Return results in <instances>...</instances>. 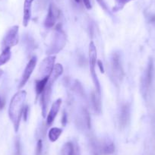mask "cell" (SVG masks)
Returning <instances> with one entry per match:
<instances>
[{
  "label": "cell",
  "instance_id": "7c38bea8",
  "mask_svg": "<svg viewBox=\"0 0 155 155\" xmlns=\"http://www.w3.org/2000/svg\"><path fill=\"white\" fill-rule=\"evenodd\" d=\"M152 77H153V62L151 60H150L145 73H144V78H143V91H147L148 87H150L152 81Z\"/></svg>",
  "mask_w": 155,
  "mask_h": 155
},
{
  "label": "cell",
  "instance_id": "9c48e42d",
  "mask_svg": "<svg viewBox=\"0 0 155 155\" xmlns=\"http://www.w3.org/2000/svg\"><path fill=\"white\" fill-rule=\"evenodd\" d=\"M56 34H55V39L54 41H53V47H52V51L51 53L53 52H56L58 53L59 51H60L63 47L65 46V37H64V34L62 32V31L61 29L56 28Z\"/></svg>",
  "mask_w": 155,
  "mask_h": 155
},
{
  "label": "cell",
  "instance_id": "603a6c76",
  "mask_svg": "<svg viewBox=\"0 0 155 155\" xmlns=\"http://www.w3.org/2000/svg\"><path fill=\"white\" fill-rule=\"evenodd\" d=\"M28 112H29V107H28V106H25V108H24V110H23V115H22V116H23L24 120H25V121H27V120H28Z\"/></svg>",
  "mask_w": 155,
  "mask_h": 155
},
{
  "label": "cell",
  "instance_id": "9a60e30c",
  "mask_svg": "<svg viewBox=\"0 0 155 155\" xmlns=\"http://www.w3.org/2000/svg\"><path fill=\"white\" fill-rule=\"evenodd\" d=\"M62 73H63V67H62V65L59 63L55 65L53 71H52L51 74L50 76L49 83L53 84L58 79V78H59V76L62 75Z\"/></svg>",
  "mask_w": 155,
  "mask_h": 155
},
{
  "label": "cell",
  "instance_id": "e0dca14e",
  "mask_svg": "<svg viewBox=\"0 0 155 155\" xmlns=\"http://www.w3.org/2000/svg\"><path fill=\"white\" fill-rule=\"evenodd\" d=\"M115 146L114 144L111 141H107V142L102 144L100 147V152L104 154H111L114 152Z\"/></svg>",
  "mask_w": 155,
  "mask_h": 155
},
{
  "label": "cell",
  "instance_id": "8fae6325",
  "mask_svg": "<svg viewBox=\"0 0 155 155\" xmlns=\"http://www.w3.org/2000/svg\"><path fill=\"white\" fill-rule=\"evenodd\" d=\"M129 117H130V109L129 104H123L120 109V117H119L120 126L121 127L124 128L127 126L129 121Z\"/></svg>",
  "mask_w": 155,
  "mask_h": 155
},
{
  "label": "cell",
  "instance_id": "cb8c5ba5",
  "mask_svg": "<svg viewBox=\"0 0 155 155\" xmlns=\"http://www.w3.org/2000/svg\"><path fill=\"white\" fill-rule=\"evenodd\" d=\"M97 2L98 4L101 5V7L103 9H104L105 11H108V8H107V5L104 0H97Z\"/></svg>",
  "mask_w": 155,
  "mask_h": 155
},
{
  "label": "cell",
  "instance_id": "ba28073f",
  "mask_svg": "<svg viewBox=\"0 0 155 155\" xmlns=\"http://www.w3.org/2000/svg\"><path fill=\"white\" fill-rule=\"evenodd\" d=\"M52 85L53 84H50L48 82L47 87L44 89V91H43V93L41 94V107H42V115L44 117L47 116V107H48L49 102L50 101V95H51V91H52Z\"/></svg>",
  "mask_w": 155,
  "mask_h": 155
},
{
  "label": "cell",
  "instance_id": "5bb4252c",
  "mask_svg": "<svg viewBox=\"0 0 155 155\" xmlns=\"http://www.w3.org/2000/svg\"><path fill=\"white\" fill-rule=\"evenodd\" d=\"M49 79H50V77H46V78H42L41 79L36 80L35 81V91L37 97H39L40 95H41V94L43 93V91H44V89L47 87V84L49 82Z\"/></svg>",
  "mask_w": 155,
  "mask_h": 155
},
{
  "label": "cell",
  "instance_id": "ffe728a7",
  "mask_svg": "<svg viewBox=\"0 0 155 155\" xmlns=\"http://www.w3.org/2000/svg\"><path fill=\"white\" fill-rule=\"evenodd\" d=\"M65 153L67 155H79L78 148L71 142H67L65 144Z\"/></svg>",
  "mask_w": 155,
  "mask_h": 155
},
{
  "label": "cell",
  "instance_id": "8992f818",
  "mask_svg": "<svg viewBox=\"0 0 155 155\" xmlns=\"http://www.w3.org/2000/svg\"><path fill=\"white\" fill-rule=\"evenodd\" d=\"M37 57L36 56H33L31 59L28 62V65H26V68H25V71H24L23 74H22L21 80L20 81V84H19L18 88L21 89L25 85L28 81L29 80L30 77H31V74L34 71V68H35L36 64H37Z\"/></svg>",
  "mask_w": 155,
  "mask_h": 155
},
{
  "label": "cell",
  "instance_id": "3957f363",
  "mask_svg": "<svg viewBox=\"0 0 155 155\" xmlns=\"http://www.w3.org/2000/svg\"><path fill=\"white\" fill-rule=\"evenodd\" d=\"M18 31L19 27L18 25H15L7 31L3 40H2V47H3V49H11L12 47L17 45L19 41Z\"/></svg>",
  "mask_w": 155,
  "mask_h": 155
},
{
  "label": "cell",
  "instance_id": "7402d4cb",
  "mask_svg": "<svg viewBox=\"0 0 155 155\" xmlns=\"http://www.w3.org/2000/svg\"><path fill=\"white\" fill-rule=\"evenodd\" d=\"M42 147H43L42 140H39V141H37V148H36L35 155H41Z\"/></svg>",
  "mask_w": 155,
  "mask_h": 155
},
{
  "label": "cell",
  "instance_id": "7a4b0ae2",
  "mask_svg": "<svg viewBox=\"0 0 155 155\" xmlns=\"http://www.w3.org/2000/svg\"><path fill=\"white\" fill-rule=\"evenodd\" d=\"M89 63H90V69H91V74L92 76V79H93L94 83L95 88H96V91L99 94H101V84H100L99 80L97 78V75L95 71V67H96L97 62V48L96 46L94 45V42H91L89 44Z\"/></svg>",
  "mask_w": 155,
  "mask_h": 155
},
{
  "label": "cell",
  "instance_id": "f1b7e54d",
  "mask_svg": "<svg viewBox=\"0 0 155 155\" xmlns=\"http://www.w3.org/2000/svg\"><path fill=\"white\" fill-rule=\"evenodd\" d=\"M76 2H78V3H79L80 2H81V0H74Z\"/></svg>",
  "mask_w": 155,
  "mask_h": 155
},
{
  "label": "cell",
  "instance_id": "44dd1931",
  "mask_svg": "<svg viewBox=\"0 0 155 155\" xmlns=\"http://www.w3.org/2000/svg\"><path fill=\"white\" fill-rule=\"evenodd\" d=\"M132 0H115V5L113 8V12H116L124 8L125 5Z\"/></svg>",
  "mask_w": 155,
  "mask_h": 155
},
{
  "label": "cell",
  "instance_id": "277c9868",
  "mask_svg": "<svg viewBox=\"0 0 155 155\" xmlns=\"http://www.w3.org/2000/svg\"><path fill=\"white\" fill-rule=\"evenodd\" d=\"M55 60H56V56H50L45 58L40 65V74L42 76V78L50 77L53 71V68L55 65Z\"/></svg>",
  "mask_w": 155,
  "mask_h": 155
},
{
  "label": "cell",
  "instance_id": "5b68a950",
  "mask_svg": "<svg viewBox=\"0 0 155 155\" xmlns=\"http://www.w3.org/2000/svg\"><path fill=\"white\" fill-rule=\"evenodd\" d=\"M111 71L113 77L116 78L117 80H121L123 78L124 72L122 67L120 55L118 53H114L112 56Z\"/></svg>",
  "mask_w": 155,
  "mask_h": 155
},
{
  "label": "cell",
  "instance_id": "2e32d148",
  "mask_svg": "<svg viewBox=\"0 0 155 155\" xmlns=\"http://www.w3.org/2000/svg\"><path fill=\"white\" fill-rule=\"evenodd\" d=\"M91 101L92 106L94 107L95 113H101V94L97 92H93L91 94Z\"/></svg>",
  "mask_w": 155,
  "mask_h": 155
},
{
  "label": "cell",
  "instance_id": "52a82bcc",
  "mask_svg": "<svg viewBox=\"0 0 155 155\" xmlns=\"http://www.w3.org/2000/svg\"><path fill=\"white\" fill-rule=\"evenodd\" d=\"M59 16V11L53 4H50L48 9V13L44 21V25L47 28H51L55 25L56 20Z\"/></svg>",
  "mask_w": 155,
  "mask_h": 155
},
{
  "label": "cell",
  "instance_id": "6da1fadb",
  "mask_svg": "<svg viewBox=\"0 0 155 155\" xmlns=\"http://www.w3.org/2000/svg\"><path fill=\"white\" fill-rule=\"evenodd\" d=\"M27 97V92L25 91H20L17 92L12 98L8 109V116L12 120L14 126L15 131L16 132L18 131L20 126L21 120L23 110L25 108V101Z\"/></svg>",
  "mask_w": 155,
  "mask_h": 155
},
{
  "label": "cell",
  "instance_id": "30bf717a",
  "mask_svg": "<svg viewBox=\"0 0 155 155\" xmlns=\"http://www.w3.org/2000/svg\"><path fill=\"white\" fill-rule=\"evenodd\" d=\"M61 104H62V99H58L52 105L50 112L47 116V124L48 126H50L54 122L55 119H56V116L59 111Z\"/></svg>",
  "mask_w": 155,
  "mask_h": 155
},
{
  "label": "cell",
  "instance_id": "4316f807",
  "mask_svg": "<svg viewBox=\"0 0 155 155\" xmlns=\"http://www.w3.org/2000/svg\"><path fill=\"white\" fill-rule=\"evenodd\" d=\"M67 123V114L66 113L64 112L63 115H62V126H65Z\"/></svg>",
  "mask_w": 155,
  "mask_h": 155
},
{
  "label": "cell",
  "instance_id": "484cf974",
  "mask_svg": "<svg viewBox=\"0 0 155 155\" xmlns=\"http://www.w3.org/2000/svg\"><path fill=\"white\" fill-rule=\"evenodd\" d=\"M5 105V100L2 96H0V110H2Z\"/></svg>",
  "mask_w": 155,
  "mask_h": 155
},
{
  "label": "cell",
  "instance_id": "4fadbf2b",
  "mask_svg": "<svg viewBox=\"0 0 155 155\" xmlns=\"http://www.w3.org/2000/svg\"><path fill=\"white\" fill-rule=\"evenodd\" d=\"M34 0H25L24 2V15H23V25L27 27L29 24L31 17V7Z\"/></svg>",
  "mask_w": 155,
  "mask_h": 155
},
{
  "label": "cell",
  "instance_id": "ac0fdd59",
  "mask_svg": "<svg viewBox=\"0 0 155 155\" xmlns=\"http://www.w3.org/2000/svg\"><path fill=\"white\" fill-rule=\"evenodd\" d=\"M62 132V129H59V128H52L50 131H49L48 133V137L49 139L52 141V142H54V141H57L58 138H59V136L61 135Z\"/></svg>",
  "mask_w": 155,
  "mask_h": 155
},
{
  "label": "cell",
  "instance_id": "d4e9b609",
  "mask_svg": "<svg viewBox=\"0 0 155 155\" xmlns=\"http://www.w3.org/2000/svg\"><path fill=\"white\" fill-rule=\"evenodd\" d=\"M83 2H84V6L86 7L87 9H91V5L90 0H82Z\"/></svg>",
  "mask_w": 155,
  "mask_h": 155
},
{
  "label": "cell",
  "instance_id": "d6986e66",
  "mask_svg": "<svg viewBox=\"0 0 155 155\" xmlns=\"http://www.w3.org/2000/svg\"><path fill=\"white\" fill-rule=\"evenodd\" d=\"M11 58V49L5 48L2 50V53L0 55V66L5 65V63L9 61Z\"/></svg>",
  "mask_w": 155,
  "mask_h": 155
},
{
  "label": "cell",
  "instance_id": "83f0119b",
  "mask_svg": "<svg viewBox=\"0 0 155 155\" xmlns=\"http://www.w3.org/2000/svg\"><path fill=\"white\" fill-rule=\"evenodd\" d=\"M97 64L98 67H99L100 70H101V71L102 73H104V65H103V62H101V60H98L97 62Z\"/></svg>",
  "mask_w": 155,
  "mask_h": 155
}]
</instances>
